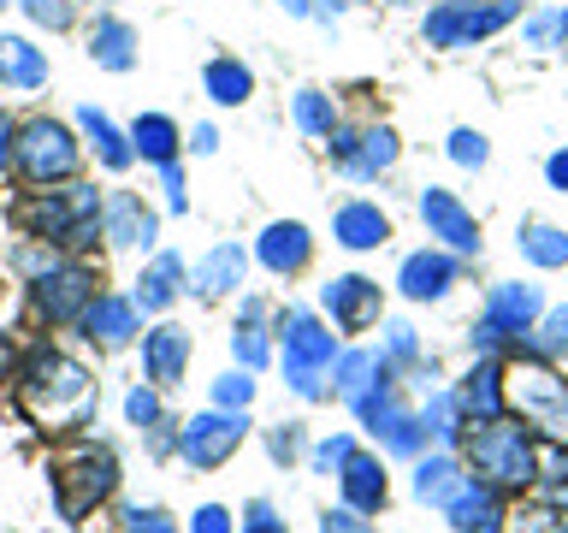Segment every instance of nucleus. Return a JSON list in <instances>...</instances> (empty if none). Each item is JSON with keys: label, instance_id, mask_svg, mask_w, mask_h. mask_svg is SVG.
<instances>
[{"label": "nucleus", "instance_id": "obj_30", "mask_svg": "<svg viewBox=\"0 0 568 533\" xmlns=\"http://www.w3.org/2000/svg\"><path fill=\"white\" fill-rule=\"evenodd\" d=\"M521 249H527L539 266H562V261H568V238H562L557 225H527V231H521Z\"/></svg>", "mask_w": 568, "mask_h": 533}, {"label": "nucleus", "instance_id": "obj_6", "mask_svg": "<svg viewBox=\"0 0 568 533\" xmlns=\"http://www.w3.org/2000/svg\"><path fill=\"white\" fill-rule=\"evenodd\" d=\"M320 368H332V332L308 314L284 320V380H291L302 398H320Z\"/></svg>", "mask_w": 568, "mask_h": 533}, {"label": "nucleus", "instance_id": "obj_3", "mask_svg": "<svg viewBox=\"0 0 568 533\" xmlns=\"http://www.w3.org/2000/svg\"><path fill=\"white\" fill-rule=\"evenodd\" d=\"M474 474H486L491 486H527L539 474V456H532V439L509 421H479V433L468 444Z\"/></svg>", "mask_w": 568, "mask_h": 533}, {"label": "nucleus", "instance_id": "obj_33", "mask_svg": "<svg viewBox=\"0 0 568 533\" xmlns=\"http://www.w3.org/2000/svg\"><path fill=\"white\" fill-rule=\"evenodd\" d=\"M296 124H302L308 137H332V107H326V95L302 89V95H296Z\"/></svg>", "mask_w": 568, "mask_h": 533}, {"label": "nucleus", "instance_id": "obj_9", "mask_svg": "<svg viewBox=\"0 0 568 533\" xmlns=\"http://www.w3.org/2000/svg\"><path fill=\"white\" fill-rule=\"evenodd\" d=\"M89 302H95V279H89L83 266H48V273L36 279V309H42L53 326L83 320Z\"/></svg>", "mask_w": 568, "mask_h": 533}, {"label": "nucleus", "instance_id": "obj_28", "mask_svg": "<svg viewBox=\"0 0 568 533\" xmlns=\"http://www.w3.org/2000/svg\"><path fill=\"white\" fill-rule=\"evenodd\" d=\"M131 142L154 160V167H166V160L178 154V124H172V119H160V113H142V119H136V131H131Z\"/></svg>", "mask_w": 568, "mask_h": 533}, {"label": "nucleus", "instance_id": "obj_21", "mask_svg": "<svg viewBox=\"0 0 568 533\" xmlns=\"http://www.w3.org/2000/svg\"><path fill=\"white\" fill-rule=\"evenodd\" d=\"M385 238H390V225H385L379 208L349 202L344 213H337V243H344V249H373V243H385Z\"/></svg>", "mask_w": 568, "mask_h": 533}, {"label": "nucleus", "instance_id": "obj_41", "mask_svg": "<svg viewBox=\"0 0 568 533\" xmlns=\"http://www.w3.org/2000/svg\"><path fill=\"white\" fill-rule=\"evenodd\" d=\"M545 474H550V480H545V497L562 510V504H568V456H550V462H545Z\"/></svg>", "mask_w": 568, "mask_h": 533}, {"label": "nucleus", "instance_id": "obj_11", "mask_svg": "<svg viewBox=\"0 0 568 533\" xmlns=\"http://www.w3.org/2000/svg\"><path fill=\"white\" fill-rule=\"evenodd\" d=\"M326 309L344 332H362L379 320V284L373 279H332L326 284Z\"/></svg>", "mask_w": 568, "mask_h": 533}, {"label": "nucleus", "instance_id": "obj_31", "mask_svg": "<svg viewBox=\"0 0 568 533\" xmlns=\"http://www.w3.org/2000/svg\"><path fill=\"white\" fill-rule=\"evenodd\" d=\"M456 486H462V480H456V462H426V469H420V480H415V492L426 497V504H450V497H456Z\"/></svg>", "mask_w": 568, "mask_h": 533}, {"label": "nucleus", "instance_id": "obj_18", "mask_svg": "<svg viewBox=\"0 0 568 533\" xmlns=\"http://www.w3.org/2000/svg\"><path fill=\"white\" fill-rule=\"evenodd\" d=\"M337 480H344V497H349V510H379L385 504V474H379V462H373V456H344V474H337Z\"/></svg>", "mask_w": 568, "mask_h": 533}, {"label": "nucleus", "instance_id": "obj_32", "mask_svg": "<svg viewBox=\"0 0 568 533\" xmlns=\"http://www.w3.org/2000/svg\"><path fill=\"white\" fill-rule=\"evenodd\" d=\"M390 160H397V137H390V131H367L362 154H349V167L355 172H379V167H390Z\"/></svg>", "mask_w": 568, "mask_h": 533}, {"label": "nucleus", "instance_id": "obj_17", "mask_svg": "<svg viewBox=\"0 0 568 533\" xmlns=\"http://www.w3.org/2000/svg\"><path fill=\"white\" fill-rule=\"evenodd\" d=\"M190 284H195V296H225V291H237L243 284V249L237 243H220L213 255L190 273Z\"/></svg>", "mask_w": 568, "mask_h": 533}, {"label": "nucleus", "instance_id": "obj_36", "mask_svg": "<svg viewBox=\"0 0 568 533\" xmlns=\"http://www.w3.org/2000/svg\"><path fill=\"white\" fill-rule=\"evenodd\" d=\"M124 533H178V522L166 510H131L124 515Z\"/></svg>", "mask_w": 568, "mask_h": 533}, {"label": "nucleus", "instance_id": "obj_5", "mask_svg": "<svg viewBox=\"0 0 568 533\" xmlns=\"http://www.w3.org/2000/svg\"><path fill=\"white\" fill-rule=\"evenodd\" d=\"M12 154H18V167H24L30 184H53V178L78 172V142H71V131H65V124H53V119L24 124L18 142H12Z\"/></svg>", "mask_w": 568, "mask_h": 533}, {"label": "nucleus", "instance_id": "obj_52", "mask_svg": "<svg viewBox=\"0 0 568 533\" xmlns=\"http://www.w3.org/2000/svg\"><path fill=\"white\" fill-rule=\"evenodd\" d=\"M0 380H7V344H0Z\"/></svg>", "mask_w": 568, "mask_h": 533}, {"label": "nucleus", "instance_id": "obj_35", "mask_svg": "<svg viewBox=\"0 0 568 533\" xmlns=\"http://www.w3.org/2000/svg\"><path fill=\"white\" fill-rule=\"evenodd\" d=\"M248 398H255V380H248V373H225V380L213 385V403L220 409H248Z\"/></svg>", "mask_w": 568, "mask_h": 533}, {"label": "nucleus", "instance_id": "obj_40", "mask_svg": "<svg viewBox=\"0 0 568 533\" xmlns=\"http://www.w3.org/2000/svg\"><path fill=\"white\" fill-rule=\"evenodd\" d=\"M124 415H131L136 426H154L160 421V398L154 391H131V398H124Z\"/></svg>", "mask_w": 568, "mask_h": 533}, {"label": "nucleus", "instance_id": "obj_42", "mask_svg": "<svg viewBox=\"0 0 568 533\" xmlns=\"http://www.w3.org/2000/svg\"><path fill=\"white\" fill-rule=\"evenodd\" d=\"M320 533H373V527L362 522V510H332L326 522H320Z\"/></svg>", "mask_w": 568, "mask_h": 533}, {"label": "nucleus", "instance_id": "obj_15", "mask_svg": "<svg viewBox=\"0 0 568 533\" xmlns=\"http://www.w3.org/2000/svg\"><path fill=\"white\" fill-rule=\"evenodd\" d=\"M539 314V291H532V284H504V291L491 296V320L486 326H479V338H504V332H521L527 320Z\"/></svg>", "mask_w": 568, "mask_h": 533}, {"label": "nucleus", "instance_id": "obj_44", "mask_svg": "<svg viewBox=\"0 0 568 533\" xmlns=\"http://www.w3.org/2000/svg\"><path fill=\"white\" fill-rule=\"evenodd\" d=\"M344 456H349V439H332V444H320V451H314V469H344Z\"/></svg>", "mask_w": 568, "mask_h": 533}, {"label": "nucleus", "instance_id": "obj_26", "mask_svg": "<svg viewBox=\"0 0 568 533\" xmlns=\"http://www.w3.org/2000/svg\"><path fill=\"white\" fill-rule=\"evenodd\" d=\"M450 279H456V266L444 261V255H408L403 261V296H415V302L420 296H438Z\"/></svg>", "mask_w": 568, "mask_h": 533}, {"label": "nucleus", "instance_id": "obj_47", "mask_svg": "<svg viewBox=\"0 0 568 533\" xmlns=\"http://www.w3.org/2000/svg\"><path fill=\"white\" fill-rule=\"evenodd\" d=\"M550 344H557V350H568V309H557V314H550Z\"/></svg>", "mask_w": 568, "mask_h": 533}, {"label": "nucleus", "instance_id": "obj_2", "mask_svg": "<svg viewBox=\"0 0 568 533\" xmlns=\"http://www.w3.org/2000/svg\"><path fill=\"white\" fill-rule=\"evenodd\" d=\"M12 220L30 238H53V243L83 249V243H95L101 208H95V190H65V195H30V202H18Z\"/></svg>", "mask_w": 568, "mask_h": 533}, {"label": "nucleus", "instance_id": "obj_48", "mask_svg": "<svg viewBox=\"0 0 568 533\" xmlns=\"http://www.w3.org/2000/svg\"><path fill=\"white\" fill-rule=\"evenodd\" d=\"M7 160H12V119L0 113V167H7Z\"/></svg>", "mask_w": 568, "mask_h": 533}, {"label": "nucleus", "instance_id": "obj_43", "mask_svg": "<svg viewBox=\"0 0 568 533\" xmlns=\"http://www.w3.org/2000/svg\"><path fill=\"white\" fill-rule=\"evenodd\" d=\"M190 533H231V515H225L220 504H207V510H195V522H190Z\"/></svg>", "mask_w": 568, "mask_h": 533}, {"label": "nucleus", "instance_id": "obj_25", "mask_svg": "<svg viewBox=\"0 0 568 533\" xmlns=\"http://www.w3.org/2000/svg\"><path fill=\"white\" fill-rule=\"evenodd\" d=\"M78 124L89 131V142H95V154H101L113 172H124V167H131V154H136V149H131V142H124V137L113 131V119H106L101 107H83V113H78Z\"/></svg>", "mask_w": 568, "mask_h": 533}, {"label": "nucleus", "instance_id": "obj_24", "mask_svg": "<svg viewBox=\"0 0 568 533\" xmlns=\"http://www.w3.org/2000/svg\"><path fill=\"white\" fill-rule=\"evenodd\" d=\"M0 71H7V78H12L18 89H42L48 60L24 42V36H0Z\"/></svg>", "mask_w": 568, "mask_h": 533}, {"label": "nucleus", "instance_id": "obj_8", "mask_svg": "<svg viewBox=\"0 0 568 533\" xmlns=\"http://www.w3.org/2000/svg\"><path fill=\"white\" fill-rule=\"evenodd\" d=\"M243 433H248L243 409H237V415H225V409H207V415H195L184 433H178V451H184L190 469H220L225 456H237Z\"/></svg>", "mask_w": 568, "mask_h": 533}, {"label": "nucleus", "instance_id": "obj_23", "mask_svg": "<svg viewBox=\"0 0 568 533\" xmlns=\"http://www.w3.org/2000/svg\"><path fill=\"white\" fill-rule=\"evenodd\" d=\"M450 522H456V533H491L497 527V497L486 486H456Z\"/></svg>", "mask_w": 568, "mask_h": 533}, {"label": "nucleus", "instance_id": "obj_29", "mask_svg": "<svg viewBox=\"0 0 568 533\" xmlns=\"http://www.w3.org/2000/svg\"><path fill=\"white\" fill-rule=\"evenodd\" d=\"M248 89H255V78H248V66H237V60H213V66H207V95L220 101V107H237V101H248Z\"/></svg>", "mask_w": 568, "mask_h": 533}, {"label": "nucleus", "instance_id": "obj_14", "mask_svg": "<svg viewBox=\"0 0 568 533\" xmlns=\"http://www.w3.org/2000/svg\"><path fill=\"white\" fill-rule=\"evenodd\" d=\"M101 225H106V238H113L119 249H136V243H154V213L136 202L131 190H119V195H106V208H101Z\"/></svg>", "mask_w": 568, "mask_h": 533}, {"label": "nucleus", "instance_id": "obj_22", "mask_svg": "<svg viewBox=\"0 0 568 533\" xmlns=\"http://www.w3.org/2000/svg\"><path fill=\"white\" fill-rule=\"evenodd\" d=\"M89 53H95L106 71H124V66L136 60V36H131V24H124V18H101L95 36H89Z\"/></svg>", "mask_w": 568, "mask_h": 533}, {"label": "nucleus", "instance_id": "obj_7", "mask_svg": "<svg viewBox=\"0 0 568 533\" xmlns=\"http://www.w3.org/2000/svg\"><path fill=\"white\" fill-rule=\"evenodd\" d=\"M509 398H515V409H521V421L568 439V380H557L550 368H515L509 373Z\"/></svg>", "mask_w": 568, "mask_h": 533}, {"label": "nucleus", "instance_id": "obj_51", "mask_svg": "<svg viewBox=\"0 0 568 533\" xmlns=\"http://www.w3.org/2000/svg\"><path fill=\"white\" fill-rule=\"evenodd\" d=\"M284 7H291V12H308V0H284Z\"/></svg>", "mask_w": 568, "mask_h": 533}, {"label": "nucleus", "instance_id": "obj_27", "mask_svg": "<svg viewBox=\"0 0 568 533\" xmlns=\"http://www.w3.org/2000/svg\"><path fill=\"white\" fill-rule=\"evenodd\" d=\"M462 409H468L474 421H497L504 415V380H497V368H474V385L462 391Z\"/></svg>", "mask_w": 568, "mask_h": 533}, {"label": "nucleus", "instance_id": "obj_34", "mask_svg": "<svg viewBox=\"0 0 568 533\" xmlns=\"http://www.w3.org/2000/svg\"><path fill=\"white\" fill-rule=\"evenodd\" d=\"M255 314H261V309L248 302V320L231 332V350L243 355V368H261V362H266V338H261V326H255Z\"/></svg>", "mask_w": 568, "mask_h": 533}, {"label": "nucleus", "instance_id": "obj_49", "mask_svg": "<svg viewBox=\"0 0 568 533\" xmlns=\"http://www.w3.org/2000/svg\"><path fill=\"white\" fill-rule=\"evenodd\" d=\"M213 142H220V137H213V124H195V142H190V149H195V154H207Z\"/></svg>", "mask_w": 568, "mask_h": 533}, {"label": "nucleus", "instance_id": "obj_12", "mask_svg": "<svg viewBox=\"0 0 568 533\" xmlns=\"http://www.w3.org/2000/svg\"><path fill=\"white\" fill-rule=\"evenodd\" d=\"M142 362H149V380L166 391L184 380V368H190V332L184 326H154L149 338H142Z\"/></svg>", "mask_w": 568, "mask_h": 533}, {"label": "nucleus", "instance_id": "obj_16", "mask_svg": "<svg viewBox=\"0 0 568 533\" xmlns=\"http://www.w3.org/2000/svg\"><path fill=\"white\" fill-rule=\"evenodd\" d=\"M83 326H89V338H101L106 350H119L124 338L136 332V302H124V296H95V302H89V314H83Z\"/></svg>", "mask_w": 568, "mask_h": 533}, {"label": "nucleus", "instance_id": "obj_10", "mask_svg": "<svg viewBox=\"0 0 568 533\" xmlns=\"http://www.w3.org/2000/svg\"><path fill=\"white\" fill-rule=\"evenodd\" d=\"M509 18H515V0H497V7H438L426 18V42L456 48V42H474V36H491Z\"/></svg>", "mask_w": 568, "mask_h": 533}, {"label": "nucleus", "instance_id": "obj_45", "mask_svg": "<svg viewBox=\"0 0 568 533\" xmlns=\"http://www.w3.org/2000/svg\"><path fill=\"white\" fill-rule=\"evenodd\" d=\"M243 533H284V522L266 504H255V510H248V522H243Z\"/></svg>", "mask_w": 568, "mask_h": 533}, {"label": "nucleus", "instance_id": "obj_20", "mask_svg": "<svg viewBox=\"0 0 568 533\" xmlns=\"http://www.w3.org/2000/svg\"><path fill=\"white\" fill-rule=\"evenodd\" d=\"M178 279H184V261H178V255H160L154 266H149V273H142L136 279V309L142 314H154V309H166V302L178 296Z\"/></svg>", "mask_w": 568, "mask_h": 533}, {"label": "nucleus", "instance_id": "obj_19", "mask_svg": "<svg viewBox=\"0 0 568 533\" xmlns=\"http://www.w3.org/2000/svg\"><path fill=\"white\" fill-rule=\"evenodd\" d=\"M261 261L273 266V273H296V266H308V231H302L296 220L266 225V238H261Z\"/></svg>", "mask_w": 568, "mask_h": 533}, {"label": "nucleus", "instance_id": "obj_38", "mask_svg": "<svg viewBox=\"0 0 568 533\" xmlns=\"http://www.w3.org/2000/svg\"><path fill=\"white\" fill-rule=\"evenodd\" d=\"M557 36H568V12H545V18H532V24H527V42L532 48L557 42Z\"/></svg>", "mask_w": 568, "mask_h": 533}, {"label": "nucleus", "instance_id": "obj_1", "mask_svg": "<svg viewBox=\"0 0 568 533\" xmlns=\"http://www.w3.org/2000/svg\"><path fill=\"white\" fill-rule=\"evenodd\" d=\"M24 398H30V409L42 421H83V409H89V398H95V380L71 362V355H53V350H42V355H30V368H24Z\"/></svg>", "mask_w": 568, "mask_h": 533}, {"label": "nucleus", "instance_id": "obj_13", "mask_svg": "<svg viewBox=\"0 0 568 533\" xmlns=\"http://www.w3.org/2000/svg\"><path fill=\"white\" fill-rule=\"evenodd\" d=\"M420 220L433 225V238H444L450 249H479V225L462 213V202L450 190H426L420 195Z\"/></svg>", "mask_w": 568, "mask_h": 533}, {"label": "nucleus", "instance_id": "obj_46", "mask_svg": "<svg viewBox=\"0 0 568 533\" xmlns=\"http://www.w3.org/2000/svg\"><path fill=\"white\" fill-rule=\"evenodd\" d=\"M515 533H568V522H550V515H521Z\"/></svg>", "mask_w": 568, "mask_h": 533}, {"label": "nucleus", "instance_id": "obj_50", "mask_svg": "<svg viewBox=\"0 0 568 533\" xmlns=\"http://www.w3.org/2000/svg\"><path fill=\"white\" fill-rule=\"evenodd\" d=\"M550 184H557V190H568V154H557V160H550Z\"/></svg>", "mask_w": 568, "mask_h": 533}, {"label": "nucleus", "instance_id": "obj_37", "mask_svg": "<svg viewBox=\"0 0 568 533\" xmlns=\"http://www.w3.org/2000/svg\"><path fill=\"white\" fill-rule=\"evenodd\" d=\"M24 12L36 18V24H48V30H65V24H71V7H65V0H24Z\"/></svg>", "mask_w": 568, "mask_h": 533}, {"label": "nucleus", "instance_id": "obj_4", "mask_svg": "<svg viewBox=\"0 0 568 533\" xmlns=\"http://www.w3.org/2000/svg\"><path fill=\"white\" fill-rule=\"evenodd\" d=\"M113 486H119V462L106 451H78L60 474H53V497H60L65 522H83L101 497H113Z\"/></svg>", "mask_w": 568, "mask_h": 533}, {"label": "nucleus", "instance_id": "obj_39", "mask_svg": "<svg viewBox=\"0 0 568 533\" xmlns=\"http://www.w3.org/2000/svg\"><path fill=\"white\" fill-rule=\"evenodd\" d=\"M450 154H456V167H479V160H486V137L456 131V137H450Z\"/></svg>", "mask_w": 568, "mask_h": 533}, {"label": "nucleus", "instance_id": "obj_53", "mask_svg": "<svg viewBox=\"0 0 568 533\" xmlns=\"http://www.w3.org/2000/svg\"><path fill=\"white\" fill-rule=\"evenodd\" d=\"M0 7H7V0H0Z\"/></svg>", "mask_w": 568, "mask_h": 533}]
</instances>
